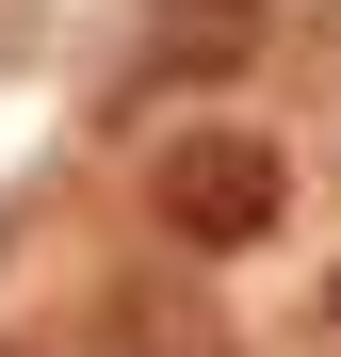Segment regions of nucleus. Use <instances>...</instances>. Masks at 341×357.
<instances>
[{
    "label": "nucleus",
    "mask_w": 341,
    "mask_h": 357,
    "mask_svg": "<svg viewBox=\"0 0 341 357\" xmlns=\"http://www.w3.org/2000/svg\"><path fill=\"white\" fill-rule=\"evenodd\" d=\"M146 195H162V227H179V244H260V227H276V195H293V178H276V146L260 130H179V146H162L146 162Z\"/></svg>",
    "instance_id": "1"
},
{
    "label": "nucleus",
    "mask_w": 341,
    "mask_h": 357,
    "mask_svg": "<svg viewBox=\"0 0 341 357\" xmlns=\"http://www.w3.org/2000/svg\"><path fill=\"white\" fill-rule=\"evenodd\" d=\"M130 17H146V49H162V66H227V49L260 33V0H130Z\"/></svg>",
    "instance_id": "2"
}]
</instances>
